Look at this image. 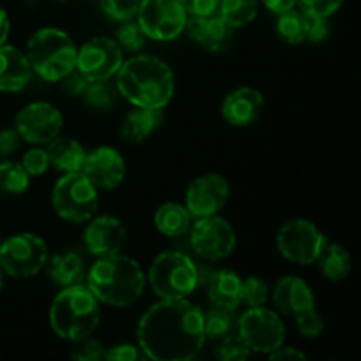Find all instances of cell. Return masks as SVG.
<instances>
[{
  "instance_id": "cell-1",
  "label": "cell",
  "mask_w": 361,
  "mask_h": 361,
  "mask_svg": "<svg viewBox=\"0 0 361 361\" xmlns=\"http://www.w3.org/2000/svg\"><path fill=\"white\" fill-rule=\"evenodd\" d=\"M137 348L155 361H189L203 349V310L189 298L161 300L141 316Z\"/></svg>"
},
{
  "instance_id": "cell-2",
  "label": "cell",
  "mask_w": 361,
  "mask_h": 361,
  "mask_svg": "<svg viewBox=\"0 0 361 361\" xmlns=\"http://www.w3.org/2000/svg\"><path fill=\"white\" fill-rule=\"evenodd\" d=\"M115 78L118 94L134 108L164 109L175 95V74L159 56H130L123 60Z\"/></svg>"
},
{
  "instance_id": "cell-3",
  "label": "cell",
  "mask_w": 361,
  "mask_h": 361,
  "mask_svg": "<svg viewBox=\"0 0 361 361\" xmlns=\"http://www.w3.org/2000/svg\"><path fill=\"white\" fill-rule=\"evenodd\" d=\"M99 303L126 309L140 300L147 288V275L136 259L123 254L97 257L85 279Z\"/></svg>"
},
{
  "instance_id": "cell-4",
  "label": "cell",
  "mask_w": 361,
  "mask_h": 361,
  "mask_svg": "<svg viewBox=\"0 0 361 361\" xmlns=\"http://www.w3.org/2000/svg\"><path fill=\"white\" fill-rule=\"evenodd\" d=\"M99 321L101 305L87 284L62 288L49 307V326L53 334L73 344L92 337Z\"/></svg>"
},
{
  "instance_id": "cell-5",
  "label": "cell",
  "mask_w": 361,
  "mask_h": 361,
  "mask_svg": "<svg viewBox=\"0 0 361 361\" xmlns=\"http://www.w3.org/2000/svg\"><path fill=\"white\" fill-rule=\"evenodd\" d=\"M32 71L46 81H60L76 69L78 48L71 35L60 28H39L27 42Z\"/></svg>"
},
{
  "instance_id": "cell-6",
  "label": "cell",
  "mask_w": 361,
  "mask_h": 361,
  "mask_svg": "<svg viewBox=\"0 0 361 361\" xmlns=\"http://www.w3.org/2000/svg\"><path fill=\"white\" fill-rule=\"evenodd\" d=\"M147 279L161 300L189 298L200 288V268L187 254L169 250L155 257Z\"/></svg>"
},
{
  "instance_id": "cell-7",
  "label": "cell",
  "mask_w": 361,
  "mask_h": 361,
  "mask_svg": "<svg viewBox=\"0 0 361 361\" xmlns=\"http://www.w3.org/2000/svg\"><path fill=\"white\" fill-rule=\"evenodd\" d=\"M51 204L60 219L73 224H83L99 208V192L81 171L63 173L51 192Z\"/></svg>"
},
{
  "instance_id": "cell-8",
  "label": "cell",
  "mask_w": 361,
  "mask_h": 361,
  "mask_svg": "<svg viewBox=\"0 0 361 361\" xmlns=\"http://www.w3.org/2000/svg\"><path fill=\"white\" fill-rule=\"evenodd\" d=\"M49 252L41 236L18 233L0 242V270L13 279H30L46 267Z\"/></svg>"
},
{
  "instance_id": "cell-9",
  "label": "cell",
  "mask_w": 361,
  "mask_h": 361,
  "mask_svg": "<svg viewBox=\"0 0 361 361\" xmlns=\"http://www.w3.org/2000/svg\"><path fill=\"white\" fill-rule=\"evenodd\" d=\"M275 242L284 259L296 264H312L321 256L328 240L314 222L291 219L279 228Z\"/></svg>"
},
{
  "instance_id": "cell-10",
  "label": "cell",
  "mask_w": 361,
  "mask_h": 361,
  "mask_svg": "<svg viewBox=\"0 0 361 361\" xmlns=\"http://www.w3.org/2000/svg\"><path fill=\"white\" fill-rule=\"evenodd\" d=\"M236 330L247 348L259 355H270L286 342V326L281 316L264 305L249 307L236 321Z\"/></svg>"
},
{
  "instance_id": "cell-11",
  "label": "cell",
  "mask_w": 361,
  "mask_h": 361,
  "mask_svg": "<svg viewBox=\"0 0 361 361\" xmlns=\"http://www.w3.org/2000/svg\"><path fill=\"white\" fill-rule=\"evenodd\" d=\"M137 23L152 41H173L185 30L187 14L180 0H140Z\"/></svg>"
},
{
  "instance_id": "cell-12",
  "label": "cell",
  "mask_w": 361,
  "mask_h": 361,
  "mask_svg": "<svg viewBox=\"0 0 361 361\" xmlns=\"http://www.w3.org/2000/svg\"><path fill=\"white\" fill-rule=\"evenodd\" d=\"M190 231V247L207 261H222L233 254L236 247V233L221 215L200 217Z\"/></svg>"
},
{
  "instance_id": "cell-13",
  "label": "cell",
  "mask_w": 361,
  "mask_h": 361,
  "mask_svg": "<svg viewBox=\"0 0 361 361\" xmlns=\"http://www.w3.org/2000/svg\"><path fill=\"white\" fill-rule=\"evenodd\" d=\"M123 49L115 39L99 37L85 42L76 55V69L88 81L111 80L123 63Z\"/></svg>"
},
{
  "instance_id": "cell-14",
  "label": "cell",
  "mask_w": 361,
  "mask_h": 361,
  "mask_svg": "<svg viewBox=\"0 0 361 361\" xmlns=\"http://www.w3.org/2000/svg\"><path fill=\"white\" fill-rule=\"evenodd\" d=\"M63 127L62 113L44 101L23 106L14 116V129L23 141L30 145H48L60 136Z\"/></svg>"
},
{
  "instance_id": "cell-15",
  "label": "cell",
  "mask_w": 361,
  "mask_h": 361,
  "mask_svg": "<svg viewBox=\"0 0 361 361\" xmlns=\"http://www.w3.org/2000/svg\"><path fill=\"white\" fill-rule=\"evenodd\" d=\"M229 200V183L219 173L197 176L185 194V208L194 219L217 215Z\"/></svg>"
},
{
  "instance_id": "cell-16",
  "label": "cell",
  "mask_w": 361,
  "mask_h": 361,
  "mask_svg": "<svg viewBox=\"0 0 361 361\" xmlns=\"http://www.w3.org/2000/svg\"><path fill=\"white\" fill-rule=\"evenodd\" d=\"M81 173L95 189L113 190L126 178V159L116 148L97 147L87 154Z\"/></svg>"
},
{
  "instance_id": "cell-17",
  "label": "cell",
  "mask_w": 361,
  "mask_h": 361,
  "mask_svg": "<svg viewBox=\"0 0 361 361\" xmlns=\"http://www.w3.org/2000/svg\"><path fill=\"white\" fill-rule=\"evenodd\" d=\"M127 231L122 221L113 215L92 217L83 233V242L88 252L95 257L113 256L122 252L126 245Z\"/></svg>"
},
{
  "instance_id": "cell-18",
  "label": "cell",
  "mask_w": 361,
  "mask_h": 361,
  "mask_svg": "<svg viewBox=\"0 0 361 361\" xmlns=\"http://www.w3.org/2000/svg\"><path fill=\"white\" fill-rule=\"evenodd\" d=\"M264 109V97L252 87L235 88L222 101L221 111L226 122L235 127H249L259 120Z\"/></svg>"
},
{
  "instance_id": "cell-19",
  "label": "cell",
  "mask_w": 361,
  "mask_h": 361,
  "mask_svg": "<svg viewBox=\"0 0 361 361\" xmlns=\"http://www.w3.org/2000/svg\"><path fill=\"white\" fill-rule=\"evenodd\" d=\"M185 30L194 42L210 53L224 51L233 34V28L222 20L219 13L208 16H189Z\"/></svg>"
},
{
  "instance_id": "cell-20",
  "label": "cell",
  "mask_w": 361,
  "mask_h": 361,
  "mask_svg": "<svg viewBox=\"0 0 361 361\" xmlns=\"http://www.w3.org/2000/svg\"><path fill=\"white\" fill-rule=\"evenodd\" d=\"M271 302L284 316H298L303 310L316 307V296L303 279L286 275L271 289Z\"/></svg>"
},
{
  "instance_id": "cell-21",
  "label": "cell",
  "mask_w": 361,
  "mask_h": 361,
  "mask_svg": "<svg viewBox=\"0 0 361 361\" xmlns=\"http://www.w3.org/2000/svg\"><path fill=\"white\" fill-rule=\"evenodd\" d=\"M34 71L27 55L16 46H0V92L16 94L27 88Z\"/></svg>"
},
{
  "instance_id": "cell-22",
  "label": "cell",
  "mask_w": 361,
  "mask_h": 361,
  "mask_svg": "<svg viewBox=\"0 0 361 361\" xmlns=\"http://www.w3.org/2000/svg\"><path fill=\"white\" fill-rule=\"evenodd\" d=\"M201 286H207L212 305L228 310H236L242 305V279L235 271H208V279Z\"/></svg>"
},
{
  "instance_id": "cell-23",
  "label": "cell",
  "mask_w": 361,
  "mask_h": 361,
  "mask_svg": "<svg viewBox=\"0 0 361 361\" xmlns=\"http://www.w3.org/2000/svg\"><path fill=\"white\" fill-rule=\"evenodd\" d=\"M44 268L48 271L49 281L55 282L60 288L85 284V279H87V268H85L83 259L74 250L59 252L48 257Z\"/></svg>"
},
{
  "instance_id": "cell-24",
  "label": "cell",
  "mask_w": 361,
  "mask_h": 361,
  "mask_svg": "<svg viewBox=\"0 0 361 361\" xmlns=\"http://www.w3.org/2000/svg\"><path fill=\"white\" fill-rule=\"evenodd\" d=\"M162 122H164L162 109L134 108L123 118L120 134H122V137L127 143H143L145 140H148L161 127Z\"/></svg>"
},
{
  "instance_id": "cell-25",
  "label": "cell",
  "mask_w": 361,
  "mask_h": 361,
  "mask_svg": "<svg viewBox=\"0 0 361 361\" xmlns=\"http://www.w3.org/2000/svg\"><path fill=\"white\" fill-rule=\"evenodd\" d=\"M46 152H48L49 166L62 173L81 171L85 157H87L83 145L66 136H56L55 140L49 141Z\"/></svg>"
},
{
  "instance_id": "cell-26",
  "label": "cell",
  "mask_w": 361,
  "mask_h": 361,
  "mask_svg": "<svg viewBox=\"0 0 361 361\" xmlns=\"http://www.w3.org/2000/svg\"><path fill=\"white\" fill-rule=\"evenodd\" d=\"M155 228L161 235L168 238H180L187 235L192 226V215L185 208V204L180 203H164L157 208L154 215Z\"/></svg>"
},
{
  "instance_id": "cell-27",
  "label": "cell",
  "mask_w": 361,
  "mask_h": 361,
  "mask_svg": "<svg viewBox=\"0 0 361 361\" xmlns=\"http://www.w3.org/2000/svg\"><path fill=\"white\" fill-rule=\"evenodd\" d=\"M316 263H319L321 271H323V275L328 281L342 282L351 274L353 257L344 245L328 242Z\"/></svg>"
},
{
  "instance_id": "cell-28",
  "label": "cell",
  "mask_w": 361,
  "mask_h": 361,
  "mask_svg": "<svg viewBox=\"0 0 361 361\" xmlns=\"http://www.w3.org/2000/svg\"><path fill=\"white\" fill-rule=\"evenodd\" d=\"M257 0H221L217 13L233 30H236L252 23L257 16Z\"/></svg>"
},
{
  "instance_id": "cell-29",
  "label": "cell",
  "mask_w": 361,
  "mask_h": 361,
  "mask_svg": "<svg viewBox=\"0 0 361 361\" xmlns=\"http://www.w3.org/2000/svg\"><path fill=\"white\" fill-rule=\"evenodd\" d=\"M203 328L204 337L212 341H221L236 330L235 310L222 309V307H212L203 312Z\"/></svg>"
},
{
  "instance_id": "cell-30",
  "label": "cell",
  "mask_w": 361,
  "mask_h": 361,
  "mask_svg": "<svg viewBox=\"0 0 361 361\" xmlns=\"http://www.w3.org/2000/svg\"><path fill=\"white\" fill-rule=\"evenodd\" d=\"M30 187V176L25 171L21 162L0 161V194L18 196L27 192Z\"/></svg>"
},
{
  "instance_id": "cell-31",
  "label": "cell",
  "mask_w": 361,
  "mask_h": 361,
  "mask_svg": "<svg viewBox=\"0 0 361 361\" xmlns=\"http://www.w3.org/2000/svg\"><path fill=\"white\" fill-rule=\"evenodd\" d=\"M81 97H83L85 104L88 108L97 109V111H106V109H111L115 106L118 90H116V85L109 83V80L88 81Z\"/></svg>"
},
{
  "instance_id": "cell-32",
  "label": "cell",
  "mask_w": 361,
  "mask_h": 361,
  "mask_svg": "<svg viewBox=\"0 0 361 361\" xmlns=\"http://www.w3.org/2000/svg\"><path fill=\"white\" fill-rule=\"evenodd\" d=\"M277 35L288 44H302L305 41V32H303V13L296 7L279 13L277 25H275Z\"/></svg>"
},
{
  "instance_id": "cell-33",
  "label": "cell",
  "mask_w": 361,
  "mask_h": 361,
  "mask_svg": "<svg viewBox=\"0 0 361 361\" xmlns=\"http://www.w3.org/2000/svg\"><path fill=\"white\" fill-rule=\"evenodd\" d=\"M147 39L148 37L145 35L143 28L140 27L137 21H122V25L116 28V42H118L120 48L126 49V51H140L145 46V42H147Z\"/></svg>"
},
{
  "instance_id": "cell-34",
  "label": "cell",
  "mask_w": 361,
  "mask_h": 361,
  "mask_svg": "<svg viewBox=\"0 0 361 361\" xmlns=\"http://www.w3.org/2000/svg\"><path fill=\"white\" fill-rule=\"evenodd\" d=\"M270 300L268 284L257 275H250L242 281V303L249 307H263Z\"/></svg>"
},
{
  "instance_id": "cell-35",
  "label": "cell",
  "mask_w": 361,
  "mask_h": 361,
  "mask_svg": "<svg viewBox=\"0 0 361 361\" xmlns=\"http://www.w3.org/2000/svg\"><path fill=\"white\" fill-rule=\"evenodd\" d=\"M250 355H252V351L247 348L242 337L235 334L221 338V344H219L217 351H215V356L222 361H242L250 358Z\"/></svg>"
},
{
  "instance_id": "cell-36",
  "label": "cell",
  "mask_w": 361,
  "mask_h": 361,
  "mask_svg": "<svg viewBox=\"0 0 361 361\" xmlns=\"http://www.w3.org/2000/svg\"><path fill=\"white\" fill-rule=\"evenodd\" d=\"M102 13L115 21L133 20L140 7V0H99Z\"/></svg>"
},
{
  "instance_id": "cell-37",
  "label": "cell",
  "mask_w": 361,
  "mask_h": 361,
  "mask_svg": "<svg viewBox=\"0 0 361 361\" xmlns=\"http://www.w3.org/2000/svg\"><path fill=\"white\" fill-rule=\"evenodd\" d=\"M296 317V328H298L300 335L305 338H317L324 331V319L319 312L314 309L303 310Z\"/></svg>"
},
{
  "instance_id": "cell-38",
  "label": "cell",
  "mask_w": 361,
  "mask_h": 361,
  "mask_svg": "<svg viewBox=\"0 0 361 361\" xmlns=\"http://www.w3.org/2000/svg\"><path fill=\"white\" fill-rule=\"evenodd\" d=\"M303 13V32H305V41L310 42H323L330 34V21L324 16H317V14Z\"/></svg>"
},
{
  "instance_id": "cell-39",
  "label": "cell",
  "mask_w": 361,
  "mask_h": 361,
  "mask_svg": "<svg viewBox=\"0 0 361 361\" xmlns=\"http://www.w3.org/2000/svg\"><path fill=\"white\" fill-rule=\"evenodd\" d=\"M21 166H23V169L28 173V176H30V178L32 176L44 175L49 168V157H48V152H46V148H41V147H37V145H34L30 150H27L23 154Z\"/></svg>"
},
{
  "instance_id": "cell-40",
  "label": "cell",
  "mask_w": 361,
  "mask_h": 361,
  "mask_svg": "<svg viewBox=\"0 0 361 361\" xmlns=\"http://www.w3.org/2000/svg\"><path fill=\"white\" fill-rule=\"evenodd\" d=\"M71 356L78 361H101L106 358V349L101 342L88 337L85 341L76 342V348L71 353Z\"/></svg>"
},
{
  "instance_id": "cell-41",
  "label": "cell",
  "mask_w": 361,
  "mask_h": 361,
  "mask_svg": "<svg viewBox=\"0 0 361 361\" xmlns=\"http://www.w3.org/2000/svg\"><path fill=\"white\" fill-rule=\"evenodd\" d=\"M302 11L317 14V16L330 18L342 7L344 0H298Z\"/></svg>"
},
{
  "instance_id": "cell-42",
  "label": "cell",
  "mask_w": 361,
  "mask_h": 361,
  "mask_svg": "<svg viewBox=\"0 0 361 361\" xmlns=\"http://www.w3.org/2000/svg\"><path fill=\"white\" fill-rule=\"evenodd\" d=\"M59 83H60V87H62V92L66 95H69V97H81L85 92V88H87L88 80H85L83 74H81L80 71L74 69V71H71L69 74H66V76H63Z\"/></svg>"
},
{
  "instance_id": "cell-43",
  "label": "cell",
  "mask_w": 361,
  "mask_h": 361,
  "mask_svg": "<svg viewBox=\"0 0 361 361\" xmlns=\"http://www.w3.org/2000/svg\"><path fill=\"white\" fill-rule=\"evenodd\" d=\"M145 355L141 353V349H137L136 345L133 344H118L113 345L109 351H106V358L104 360H111V361H136V360H143Z\"/></svg>"
},
{
  "instance_id": "cell-44",
  "label": "cell",
  "mask_w": 361,
  "mask_h": 361,
  "mask_svg": "<svg viewBox=\"0 0 361 361\" xmlns=\"http://www.w3.org/2000/svg\"><path fill=\"white\" fill-rule=\"evenodd\" d=\"M189 16H208L217 13L221 0H180Z\"/></svg>"
},
{
  "instance_id": "cell-45",
  "label": "cell",
  "mask_w": 361,
  "mask_h": 361,
  "mask_svg": "<svg viewBox=\"0 0 361 361\" xmlns=\"http://www.w3.org/2000/svg\"><path fill=\"white\" fill-rule=\"evenodd\" d=\"M21 137L16 133V129H2L0 130V157H9V155L16 154L20 148Z\"/></svg>"
},
{
  "instance_id": "cell-46",
  "label": "cell",
  "mask_w": 361,
  "mask_h": 361,
  "mask_svg": "<svg viewBox=\"0 0 361 361\" xmlns=\"http://www.w3.org/2000/svg\"><path fill=\"white\" fill-rule=\"evenodd\" d=\"M268 358L277 361V360H307L305 353L298 351L296 348H286V345H281L279 349L271 351L270 355H267Z\"/></svg>"
},
{
  "instance_id": "cell-47",
  "label": "cell",
  "mask_w": 361,
  "mask_h": 361,
  "mask_svg": "<svg viewBox=\"0 0 361 361\" xmlns=\"http://www.w3.org/2000/svg\"><path fill=\"white\" fill-rule=\"evenodd\" d=\"M261 2H263V6L267 7L268 11L279 14V13H284V11L291 9V7H296L298 0H261Z\"/></svg>"
},
{
  "instance_id": "cell-48",
  "label": "cell",
  "mask_w": 361,
  "mask_h": 361,
  "mask_svg": "<svg viewBox=\"0 0 361 361\" xmlns=\"http://www.w3.org/2000/svg\"><path fill=\"white\" fill-rule=\"evenodd\" d=\"M11 34V21H9V16H7L6 11L0 7V46L6 44L7 37H9Z\"/></svg>"
},
{
  "instance_id": "cell-49",
  "label": "cell",
  "mask_w": 361,
  "mask_h": 361,
  "mask_svg": "<svg viewBox=\"0 0 361 361\" xmlns=\"http://www.w3.org/2000/svg\"><path fill=\"white\" fill-rule=\"evenodd\" d=\"M2 288H4V271L0 270V291H2Z\"/></svg>"
},
{
  "instance_id": "cell-50",
  "label": "cell",
  "mask_w": 361,
  "mask_h": 361,
  "mask_svg": "<svg viewBox=\"0 0 361 361\" xmlns=\"http://www.w3.org/2000/svg\"><path fill=\"white\" fill-rule=\"evenodd\" d=\"M0 242H2V240H0Z\"/></svg>"
}]
</instances>
